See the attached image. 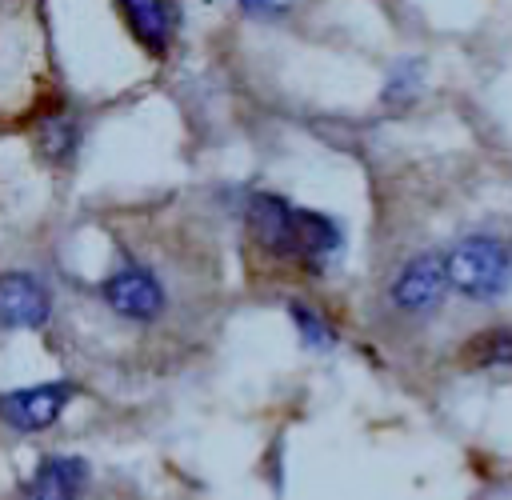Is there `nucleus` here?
I'll return each mask as SVG.
<instances>
[{
    "label": "nucleus",
    "instance_id": "f257e3e1",
    "mask_svg": "<svg viewBox=\"0 0 512 500\" xmlns=\"http://www.w3.org/2000/svg\"><path fill=\"white\" fill-rule=\"evenodd\" d=\"M444 276L468 300H496L512 284V256L492 236H468L444 256Z\"/></svg>",
    "mask_w": 512,
    "mask_h": 500
},
{
    "label": "nucleus",
    "instance_id": "f03ea898",
    "mask_svg": "<svg viewBox=\"0 0 512 500\" xmlns=\"http://www.w3.org/2000/svg\"><path fill=\"white\" fill-rule=\"evenodd\" d=\"M244 224L264 252L280 260H296V204H288L276 192H252L244 208Z\"/></svg>",
    "mask_w": 512,
    "mask_h": 500
},
{
    "label": "nucleus",
    "instance_id": "7ed1b4c3",
    "mask_svg": "<svg viewBox=\"0 0 512 500\" xmlns=\"http://www.w3.org/2000/svg\"><path fill=\"white\" fill-rule=\"evenodd\" d=\"M72 400V384H32L0 396V420L16 432H40L48 428L64 404Z\"/></svg>",
    "mask_w": 512,
    "mask_h": 500
},
{
    "label": "nucleus",
    "instance_id": "20e7f679",
    "mask_svg": "<svg viewBox=\"0 0 512 500\" xmlns=\"http://www.w3.org/2000/svg\"><path fill=\"white\" fill-rule=\"evenodd\" d=\"M444 288H448L444 256L420 252V256H412L396 272V280H392V304L400 312H432L444 300Z\"/></svg>",
    "mask_w": 512,
    "mask_h": 500
},
{
    "label": "nucleus",
    "instance_id": "39448f33",
    "mask_svg": "<svg viewBox=\"0 0 512 500\" xmlns=\"http://www.w3.org/2000/svg\"><path fill=\"white\" fill-rule=\"evenodd\" d=\"M104 300L112 312H120L128 320H152L164 308V288L148 268L128 264L104 280Z\"/></svg>",
    "mask_w": 512,
    "mask_h": 500
},
{
    "label": "nucleus",
    "instance_id": "423d86ee",
    "mask_svg": "<svg viewBox=\"0 0 512 500\" xmlns=\"http://www.w3.org/2000/svg\"><path fill=\"white\" fill-rule=\"evenodd\" d=\"M52 312L48 288L28 272L0 276V328H40Z\"/></svg>",
    "mask_w": 512,
    "mask_h": 500
},
{
    "label": "nucleus",
    "instance_id": "0eeeda50",
    "mask_svg": "<svg viewBox=\"0 0 512 500\" xmlns=\"http://www.w3.org/2000/svg\"><path fill=\"white\" fill-rule=\"evenodd\" d=\"M120 16L128 24V32L136 36V44L152 56H164L176 32V8L172 0H116Z\"/></svg>",
    "mask_w": 512,
    "mask_h": 500
},
{
    "label": "nucleus",
    "instance_id": "6e6552de",
    "mask_svg": "<svg viewBox=\"0 0 512 500\" xmlns=\"http://www.w3.org/2000/svg\"><path fill=\"white\" fill-rule=\"evenodd\" d=\"M336 252H340L336 220L312 208H296V264H304L308 272H320Z\"/></svg>",
    "mask_w": 512,
    "mask_h": 500
},
{
    "label": "nucleus",
    "instance_id": "1a4fd4ad",
    "mask_svg": "<svg viewBox=\"0 0 512 500\" xmlns=\"http://www.w3.org/2000/svg\"><path fill=\"white\" fill-rule=\"evenodd\" d=\"M88 480V464L76 460V456H52L36 468L32 484H28V496L32 500H76L80 488Z\"/></svg>",
    "mask_w": 512,
    "mask_h": 500
},
{
    "label": "nucleus",
    "instance_id": "9d476101",
    "mask_svg": "<svg viewBox=\"0 0 512 500\" xmlns=\"http://www.w3.org/2000/svg\"><path fill=\"white\" fill-rule=\"evenodd\" d=\"M36 144H40L44 160H52V164H68V160H72V152H76V144H80L76 120H72V116H64V112H56V116L40 120V128H36Z\"/></svg>",
    "mask_w": 512,
    "mask_h": 500
},
{
    "label": "nucleus",
    "instance_id": "9b49d317",
    "mask_svg": "<svg viewBox=\"0 0 512 500\" xmlns=\"http://www.w3.org/2000/svg\"><path fill=\"white\" fill-rule=\"evenodd\" d=\"M468 356L480 368H512V332H484L480 340H472Z\"/></svg>",
    "mask_w": 512,
    "mask_h": 500
},
{
    "label": "nucleus",
    "instance_id": "f8f14e48",
    "mask_svg": "<svg viewBox=\"0 0 512 500\" xmlns=\"http://www.w3.org/2000/svg\"><path fill=\"white\" fill-rule=\"evenodd\" d=\"M288 316L296 320V332L308 348H332L336 344V332H332L328 320H320V312H312L304 304H288Z\"/></svg>",
    "mask_w": 512,
    "mask_h": 500
},
{
    "label": "nucleus",
    "instance_id": "ddd939ff",
    "mask_svg": "<svg viewBox=\"0 0 512 500\" xmlns=\"http://www.w3.org/2000/svg\"><path fill=\"white\" fill-rule=\"evenodd\" d=\"M416 88H420V68H416V64H396V68H392V80H388V88H384V100L404 104V100L416 96Z\"/></svg>",
    "mask_w": 512,
    "mask_h": 500
},
{
    "label": "nucleus",
    "instance_id": "4468645a",
    "mask_svg": "<svg viewBox=\"0 0 512 500\" xmlns=\"http://www.w3.org/2000/svg\"><path fill=\"white\" fill-rule=\"evenodd\" d=\"M248 12H256V16H280V12H288V4L292 0H240Z\"/></svg>",
    "mask_w": 512,
    "mask_h": 500
}]
</instances>
